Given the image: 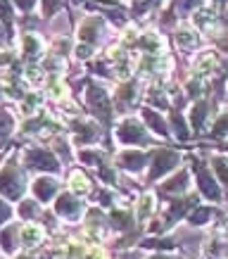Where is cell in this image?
I'll use <instances>...</instances> for the list:
<instances>
[{"instance_id": "6da1fadb", "label": "cell", "mask_w": 228, "mask_h": 259, "mask_svg": "<svg viewBox=\"0 0 228 259\" xmlns=\"http://www.w3.org/2000/svg\"><path fill=\"white\" fill-rule=\"evenodd\" d=\"M0 190L8 197H19L24 190V176L17 171L15 164H10L5 171H0Z\"/></svg>"}, {"instance_id": "7a4b0ae2", "label": "cell", "mask_w": 228, "mask_h": 259, "mask_svg": "<svg viewBox=\"0 0 228 259\" xmlns=\"http://www.w3.org/2000/svg\"><path fill=\"white\" fill-rule=\"evenodd\" d=\"M26 164L33 166V169H43V171H57L60 169V162L45 150H29L26 152Z\"/></svg>"}, {"instance_id": "3957f363", "label": "cell", "mask_w": 228, "mask_h": 259, "mask_svg": "<svg viewBox=\"0 0 228 259\" xmlns=\"http://www.w3.org/2000/svg\"><path fill=\"white\" fill-rule=\"evenodd\" d=\"M119 141L124 143H148V134L143 131L141 124H135V119H126L124 124L117 128Z\"/></svg>"}, {"instance_id": "277c9868", "label": "cell", "mask_w": 228, "mask_h": 259, "mask_svg": "<svg viewBox=\"0 0 228 259\" xmlns=\"http://www.w3.org/2000/svg\"><path fill=\"white\" fill-rule=\"evenodd\" d=\"M178 164V155L176 152H169V150H159L155 159H152V179H159L164 176L171 166Z\"/></svg>"}, {"instance_id": "5b68a950", "label": "cell", "mask_w": 228, "mask_h": 259, "mask_svg": "<svg viewBox=\"0 0 228 259\" xmlns=\"http://www.w3.org/2000/svg\"><path fill=\"white\" fill-rule=\"evenodd\" d=\"M79 212H81V202L76 200V197L60 195V200H57V214H62V217H67V219H76Z\"/></svg>"}, {"instance_id": "8992f818", "label": "cell", "mask_w": 228, "mask_h": 259, "mask_svg": "<svg viewBox=\"0 0 228 259\" xmlns=\"http://www.w3.org/2000/svg\"><path fill=\"white\" fill-rule=\"evenodd\" d=\"M55 190H57V183L53 179H45V176H40L33 183V193H36V197H38L40 202H48L50 197L55 195Z\"/></svg>"}, {"instance_id": "52a82bcc", "label": "cell", "mask_w": 228, "mask_h": 259, "mask_svg": "<svg viewBox=\"0 0 228 259\" xmlns=\"http://www.w3.org/2000/svg\"><path fill=\"white\" fill-rule=\"evenodd\" d=\"M88 100H90V105H93L95 112L100 110V114H103V117H107V114H110V102H107V95L103 93V88L90 86V91H88Z\"/></svg>"}, {"instance_id": "ba28073f", "label": "cell", "mask_w": 228, "mask_h": 259, "mask_svg": "<svg viewBox=\"0 0 228 259\" xmlns=\"http://www.w3.org/2000/svg\"><path fill=\"white\" fill-rule=\"evenodd\" d=\"M19 240H22L24 247H33V245H38L40 240H43V228H40L38 224H29V226L19 233Z\"/></svg>"}, {"instance_id": "9c48e42d", "label": "cell", "mask_w": 228, "mask_h": 259, "mask_svg": "<svg viewBox=\"0 0 228 259\" xmlns=\"http://www.w3.org/2000/svg\"><path fill=\"white\" fill-rule=\"evenodd\" d=\"M119 164L126 166V169H131V171H135V169H141V166L145 164V155H143V152H135V150H128V152H124V155L119 157Z\"/></svg>"}, {"instance_id": "30bf717a", "label": "cell", "mask_w": 228, "mask_h": 259, "mask_svg": "<svg viewBox=\"0 0 228 259\" xmlns=\"http://www.w3.org/2000/svg\"><path fill=\"white\" fill-rule=\"evenodd\" d=\"M152 214H155V195L145 193L143 200L138 202V221H148Z\"/></svg>"}, {"instance_id": "8fae6325", "label": "cell", "mask_w": 228, "mask_h": 259, "mask_svg": "<svg viewBox=\"0 0 228 259\" xmlns=\"http://www.w3.org/2000/svg\"><path fill=\"white\" fill-rule=\"evenodd\" d=\"M176 40H178L183 48H195L197 46V33L193 31V26H181V29L176 31Z\"/></svg>"}, {"instance_id": "7c38bea8", "label": "cell", "mask_w": 228, "mask_h": 259, "mask_svg": "<svg viewBox=\"0 0 228 259\" xmlns=\"http://www.w3.org/2000/svg\"><path fill=\"white\" fill-rule=\"evenodd\" d=\"M69 186H71V190H74L76 195H86L88 190H90V183H88V179L81 171H74V174H71Z\"/></svg>"}, {"instance_id": "4fadbf2b", "label": "cell", "mask_w": 228, "mask_h": 259, "mask_svg": "<svg viewBox=\"0 0 228 259\" xmlns=\"http://www.w3.org/2000/svg\"><path fill=\"white\" fill-rule=\"evenodd\" d=\"M40 50H43L40 38H38V36H33V33H29V36L24 38V55H26V57H36V55H40Z\"/></svg>"}, {"instance_id": "5bb4252c", "label": "cell", "mask_w": 228, "mask_h": 259, "mask_svg": "<svg viewBox=\"0 0 228 259\" xmlns=\"http://www.w3.org/2000/svg\"><path fill=\"white\" fill-rule=\"evenodd\" d=\"M186 186H188V174L183 171V174H178L176 179H169V181H166V183H164V190H166V193H181Z\"/></svg>"}, {"instance_id": "9a60e30c", "label": "cell", "mask_w": 228, "mask_h": 259, "mask_svg": "<svg viewBox=\"0 0 228 259\" xmlns=\"http://www.w3.org/2000/svg\"><path fill=\"white\" fill-rule=\"evenodd\" d=\"M195 22H197V26H202V29H207L209 24L214 22V8H200V10H195Z\"/></svg>"}, {"instance_id": "2e32d148", "label": "cell", "mask_w": 228, "mask_h": 259, "mask_svg": "<svg viewBox=\"0 0 228 259\" xmlns=\"http://www.w3.org/2000/svg\"><path fill=\"white\" fill-rule=\"evenodd\" d=\"M214 55H202L200 57V62L195 64V74L197 76H207V74H212V69H214Z\"/></svg>"}, {"instance_id": "e0dca14e", "label": "cell", "mask_w": 228, "mask_h": 259, "mask_svg": "<svg viewBox=\"0 0 228 259\" xmlns=\"http://www.w3.org/2000/svg\"><path fill=\"white\" fill-rule=\"evenodd\" d=\"M143 117L148 119V124L152 126V128H155L159 136H166V128H164V124H162V117H159V114H155V112L145 110V112H143Z\"/></svg>"}, {"instance_id": "ac0fdd59", "label": "cell", "mask_w": 228, "mask_h": 259, "mask_svg": "<svg viewBox=\"0 0 228 259\" xmlns=\"http://www.w3.org/2000/svg\"><path fill=\"white\" fill-rule=\"evenodd\" d=\"M15 240H17V228H8L3 236H0V245L5 252H12L15 250Z\"/></svg>"}, {"instance_id": "d6986e66", "label": "cell", "mask_w": 228, "mask_h": 259, "mask_svg": "<svg viewBox=\"0 0 228 259\" xmlns=\"http://www.w3.org/2000/svg\"><path fill=\"white\" fill-rule=\"evenodd\" d=\"M205 112H207V105L205 102H200V105H195V107H193V114H190V121H193V126H195V128H200V126L205 124Z\"/></svg>"}, {"instance_id": "ffe728a7", "label": "cell", "mask_w": 228, "mask_h": 259, "mask_svg": "<svg viewBox=\"0 0 228 259\" xmlns=\"http://www.w3.org/2000/svg\"><path fill=\"white\" fill-rule=\"evenodd\" d=\"M36 107H40V98L36 93H31L26 100L22 102V112H24V114H33V112H36Z\"/></svg>"}, {"instance_id": "44dd1931", "label": "cell", "mask_w": 228, "mask_h": 259, "mask_svg": "<svg viewBox=\"0 0 228 259\" xmlns=\"http://www.w3.org/2000/svg\"><path fill=\"white\" fill-rule=\"evenodd\" d=\"M43 76H45V74H43V69H40L38 64H31V67L26 69V79L31 81V83H40Z\"/></svg>"}, {"instance_id": "7402d4cb", "label": "cell", "mask_w": 228, "mask_h": 259, "mask_svg": "<svg viewBox=\"0 0 228 259\" xmlns=\"http://www.w3.org/2000/svg\"><path fill=\"white\" fill-rule=\"evenodd\" d=\"M141 46L145 48V50H150V53H157L159 48H162V43H159L157 36H145V38L141 40Z\"/></svg>"}, {"instance_id": "603a6c76", "label": "cell", "mask_w": 228, "mask_h": 259, "mask_svg": "<svg viewBox=\"0 0 228 259\" xmlns=\"http://www.w3.org/2000/svg\"><path fill=\"white\" fill-rule=\"evenodd\" d=\"M64 91H67V88H64V83L60 79H53V81H50V95H53L55 100H60V98H62Z\"/></svg>"}, {"instance_id": "cb8c5ba5", "label": "cell", "mask_w": 228, "mask_h": 259, "mask_svg": "<svg viewBox=\"0 0 228 259\" xmlns=\"http://www.w3.org/2000/svg\"><path fill=\"white\" fill-rule=\"evenodd\" d=\"M10 131H12V119L5 112H0V136H8Z\"/></svg>"}, {"instance_id": "d4e9b609", "label": "cell", "mask_w": 228, "mask_h": 259, "mask_svg": "<svg viewBox=\"0 0 228 259\" xmlns=\"http://www.w3.org/2000/svg\"><path fill=\"white\" fill-rule=\"evenodd\" d=\"M190 221H193V224H205V221H209V209H197L195 217H190Z\"/></svg>"}, {"instance_id": "484cf974", "label": "cell", "mask_w": 228, "mask_h": 259, "mask_svg": "<svg viewBox=\"0 0 228 259\" xmlns=\"http://www.w3.org/2000/svg\"><path fill=\"white\" fill-rule=\"evenodd\" d=\"M19 212H24V217H33V212H36V204H33V202H22V204H19Z\"/></svg>"}, {"instance_id": "4316f807", "label": "cell", "mask_w": 228, "mask_h": 259, "mask_svg": "<svg viewBox=\"0 0 228 259\" xmlns=\"http://www.w3.org/2000/svg\"><path fill=\"white\" fill-rule=\"evenodd\" d=\"M10 214H12V212H10V207L3 202V200H0V221H8Z\"/></svg>"}, {"instance_id": "83f0119b", "label": "cell", "mask_w": 228, "mask_h": 259, "mask_svg": "<svg viewBox=\"0 0 228 259\" xmlns=\"http://www.w3.org/2000/svg\"><path fill=\"white\" fill-rule=\"evenodd\" d=\"M197 3H200V0H178V5H181V8H186V10L197 8Z\"/></svg>"}, {"instance_id": "f1b7e54d", "label": "cell", "mask_w": 228, "mask_h": 259, "mask_svg": "<svg viewBox=\"0 0 228 259\" xmlns=\"http://www.w3.org/2000/svg\"><path fill=\"white\" fill-rule=\"evenodd\" d=\"M0 15L5 17V19H10V8H8V3H0Z\"/></svg>"}, {"instance_id": "f546056e", "label": "cell", "mask_w": 228, "mask_h": 259, "mask_svg": "<svg viewBox=\"0 0 228 259\" xmlns=\"http://www.w3.org/2000/svg\"><path fill=\"white\" fill-rule=\"evenodd\" d=\"M19 3V8H24V10H31L33 8V0H17Z\"/></svg>"}, {"instance_id": "4dcf8cb0", "label": "cell", "mask_w": 228, "mask_h": 259, "mask_svg": "<svg viewBox=\"0 0 228 259\" xmlns=\"http://www.w3.org/2000/svg\"><path fill=\"white\" fill-rule=\"evenodd\" d=\"M0 36H3V26H0Z\"/></svg>"}]
</instances>
